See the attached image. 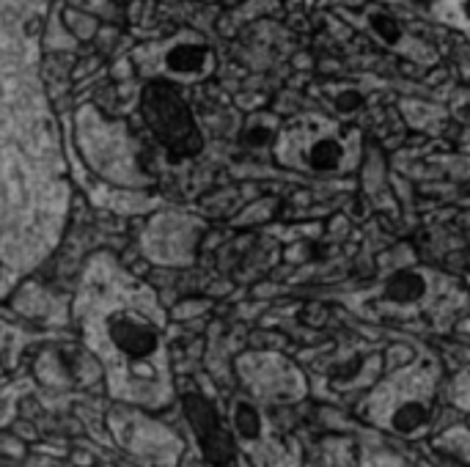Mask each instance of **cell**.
<instances>
[{
  "mask_svg": "<svg viewBox=\"0 0 470 467\" xmlns=\"http://www.w3.org/2000/svg\"><path fill=\"white\" fill-rule=\"evenodd\" d=\"M50 0H0V297L61 245L72 184L42 72Z\"/></svg>",
  "mask_w": 470,
  "mask_h": 467,
  "instance_id": "obj_1",
  "label": "cell"
},
{
  "mask_svg": "<svg viewBox=\"0 0 470 467\" xmlns=\"http://www.w3.org/2000/svg\"><path fill=\"white\" fill-rule=\"evenodd\" d=\"M72 311L113 396L138 407L171 399L168 316L146 280L113 253H93L83 267Z\"/></svg>",
  "mask_w": 470,
  "mask_h": 467,
  "instance_id": "obj_2",
  "label": "cell"
},
{
  "mask_svg": "<svg viewBox=\"0 0 470 467\" xmlns=\"http://www.w3.org/2000/svg\"><path fill=\"white\" fill-rule=\"evenodd\" d=\"M366 316H383L399 322L429 319L443 325L465 306V289L456 277L421 264L405 245L383 256V269L352 300Z\"/></svg>",
  "mask_w": 470,
  "mask_h": 467,
  "instance_id": "obj_3",
  "label": "cell"
},
{
  "mask_svg": "<svg viewBox=\"0 0 470 467\" xmlns=\"http://www.w3.org/2000/svg\"><path fill=\"white\" fill-rule=\"evenodd\" d=\"M272 154L278 165L314 176H344L357 170L363 132L330 116L303 113L278 130Z\"/></svg>",
  "mask_w": 470,
  "mask_h": 467,
  "instance_id": "obj_4",
  "label": "cell"
},
{
  "mask_svg": "<svg viewBox=\"0 0 470 467\" xmlns=\"http://www.w3.org/2000/svg\"><path fill=\"white\" fill-rule=\"evenodd\" d=\"M132 61L143 77L165 83H201L215 72L212 44L187 28L135 47Z\"/></svg>",
  "mask_w": 470,
  "mask_h": 467,
  "instance_id": "obj_5",
  "label": "cell"
},
{
  "mask_svg": "<svg viewBox=\"0 0 470 467\" xmlns=\"http://www.w3.org/2000/svg\"><path fill=\"white\" fill-rule=\"evenodd\" d=\"M77 135L88 162L119 184H146V173L135 160L132 141L122 132V124L108 122L93 105H85L77 116Z\"/></svg>",
  "mask_w": 470,
  "mask_h": 467,
  "instance_id": "obj_6",
  "label": "cell"
},
{
  "mask_svg": "<svg viewBox=\"0 0 470 467\" xmlns=\"http://www.w3.org/2000/svg\"><path fill=\"white\" fill-rule=\"evenodd\" d=\"M201 231L204 223L193 215L162 212L143 231L141 248L157 264H187L196 256Z\"/></svg>",
  "mask_w": 470,
  "mask_h": 467,
  "instance_id": "obj_7",
  "label": "cell"
},
{
  "mask_svg": "<svg viewBox=\"0 0 470 467\" xmlns=\"http://www.w3.org/2000/svg\"><path fill=\"white\" fill-rule=\"evenodd\" d=\"M17 341H20V336H17L9 325L0 322V371H4V365H6V360H9V355H15Z\"/></svg>",
  "mask_w": 470,
  "mask_h": 467,
  "instance_id": "obj_8",
  "label": "cell"
}]
</instances>
